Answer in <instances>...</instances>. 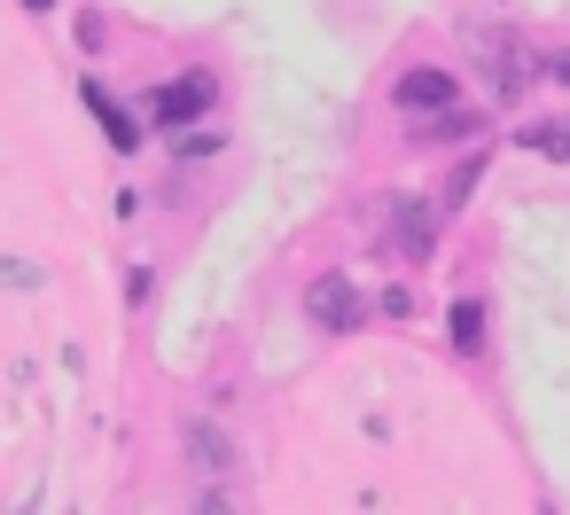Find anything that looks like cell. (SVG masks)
<instances>
[{"mask_svg":"<svg viewBox=\"0 0 570 515\" xmlns=\"http://www.w3.org/2000/svg\"><path fill=\"white\" fill-rule=\"evenodd\" d=\"M391 102H399L406 118H430V110H461V87H453V71H438V63H414V71H399Z\"/></svg>","mask_w":570,"mask_h":515,"instance_id":"cell-1","label":"cell"},{"mask_svg":"<svg viewBox=\"0 0 570 515\" xmlns=\"http://www.w3.org/2000/svg\"><path fill=\"white\" fill-rule=\"evenodd\" d=\"M476 63H484V87L508 102V95H523V79H531V56H523V40H492V32H476Z\"/></svg>","mask_w":570,"mask_h":515,"instance_id":"cell-2","label":"cell"},{"mask_svg":"<svg viewBox=\"0 0 570 515\" xmlns=\"http://www.w3.org/2000/svg\"><path fill=\"white\" fill-rule=\"evenodd\" d=\"M212 102H219V79H212V71H188V79L157 87V102H149V110H157L165 126H188V118H204Z\"/></svg>","mask_w":570,"mask_h":515,"instance_id":"cell-3","label":"cell"},{"mask_svg":"<svg viewBox=\"0 0 570 515\" xmlns=\"http://www.w3.org/2000/svg\"><path fill=\"white\" fill-rule=\"evenodd\" d=\"M438 204H422V196H406V204H391V242H399V258L406 266H422L430 258V235H438Z\"/></svg>","mask_w":570,"mask_h":515,"instance_id":"cell-4","label":"cell"},{"mask_svg":"<svg viewBox=\"0 0 570 515\" xmlns=\"http://www.w3.org/2000/svg\"><path fill=\"white\" fill-rule=\"evenodd\" d=\"M305 305H313V320H321V328H336V336H352V328H360V297H352V281H344V274H321Z\"/></svg>","mask_w":570,"mask_h":515,"instance_id":"cell-5","label":"cell"},{"mask_svg":"<svg viewBox=\"0 0 570 515\" xmlns=\"http://www.w3.org/2000/svg\"><path fill=\"white\" fill-rule=\"evenodd\" d=\"M188 453H196V468H204V476L235 468V453H227V437H219L212 422H188Z\"/></svg>","mask_w":570,"mask_h":515,"instance_id":"cell-6","label":"cell"},{"mask_svg":"<svg viewBox=\"0 0 570 515\" xmlns=\"http://www.w3.org/2000/svg\"><path fill=\"white\" fill-rule=\"evenodd\" d=\"M87 102H95V118L110 126V141H118V149H141V126H134V118H126V110H118L102 87H87Z\"/></svg>","mask_w":570,"mask_h":515,"instance_id":"cell-7","label":"cell"},{"mask_svg":"<svg viewBox=\"0 0 570 515\" xmlns=\"http://www.w3.org/2000/svg\"><path fill=\"white\" fill-rule=\"evenodd\" d=\"M476 172H484V157H461V165H453V180H445V196H438V211H461V196L476 188Z\"/></svg>","mask_w":570,"mask_h":515,"instance_id":"cell-8","label":"cell"},{"mask_svg":"<svg viewBox=\"0 0 570 515\" xmlns=\"http://www.w3.org/2000/svg\"><path fill=\"white\" fill-rule=\"evenodd\" d=\"M453 344H461V351L484 344V305H453Z\"/></svg>","mask_w":570,"mask_h":515,"instance_id":"cell-9","label":"cell"},{"mask_svg":"<svg viewBox=\"0 0 570 515\" xmlns=\"http://www.w3.org/2000/svg\"><path fill=\"white\" fill-rule=\"evenodd\" d=\"M523 149H539V157H570V126H531Z\"/></svg>","mask_w":570,"mask_h":515,"instance_id":"cell-10","label":"cell"},{"mask_svg":"<svg viewBox=\"0 0 570 515\" xmlns=\"http://www.w3.org/2000/svg\"><path fill=\"white\" fill-rule=\"evenodd\" d=\"M0 281H17V289H32V281H40V274H32V266H24V258H0Z\"/></svg>","mask_w":570,"mask_h":515,"instance_id":"cell-11","label":"cell"},{"mask_svg":"<svg viewBox=\"0 0 570 515\" xmlns=\"http://www.w3.org/2000/svg\"><path fill=\"white\" fill-rule=\"evenodd\" d=\"M547 71H554V87H570V48H562V56H547Z\"/></svg>","mask_w":570,"mask_h":515,"instance_id":"cell-12","label":"cell"}]
</instances>
